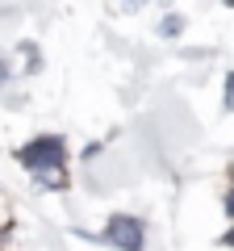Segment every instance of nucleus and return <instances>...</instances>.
Returning <instances> with one entry per match:
<instances>
[{
	"mask_svg": "<svg viewBox=\"0 0 234 251\" xmlns=\"http://www.w3.org/2000/svg\"><path fill=\"white\" fill-rule=\"evenodd\" d=\"M21 163L42 184H63V143L59 138H38V143H29L21 151Z\"/></svg>",
	"mask_w": 234,
	"mask_h": 251,
	"instance_id": "f257e3e1",
	"label": "nucleus"
},
{
	"mask_svg": "<svg viewBox=\"0 0 234 251\" xmlns=\"http://www.w3.org/2000/svg\"><path fill=\"white\" fill-rule=\"evenodd\" d=\"M105 234H109L121 251H138V247H142V226H138L134 218H113Z\"/></svg>",
	"mask_w": 234,
	"mask_h": 251,
	"instance_id": "f03ea898",
	"label": "nucleus"
},
{
	"mask_svg": "<svg viewBox=\"0 0 234 251\" xmlns=\"http://www.w3.org/2000/svg\"><path fill=\"white\" fill-rule=\"evenodd\" d=\"M226 4H234V0H226Z\"/></svg>",
	"mask_w": 234,
	"mask_h": 251,
	"instance_id": "7ed1b4c3",
	"label": "nucleus"
}]
</instances>
